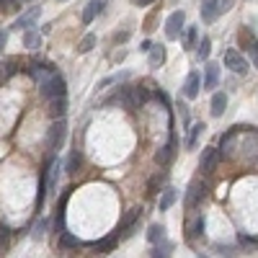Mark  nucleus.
I'll list each match as a JSON object with an SVG mask.
<instances>
[{
    "instance_id": "obj_1",
    "label": "nucleus",
    "mask_w": 258,
    "mask_h": 258,
    "mask_svg": "<svg viewBox=\"0 0 258 258\" xmlns=\"http://www.w3.org/2000/svg\"><path fill=\"white\" fill-rule=\"evenodd\" d=\"M41 88V96H47V98H62L64 93H68V83H64V75L62 73H52L44 83L39 85Z\"/></svg>"
},
{
    "instance_id": "obj_2",
    "label": "nucleus",
    "mask_w": 258,
    "mask_h": 258,
    "mask_svg": "<svg viewBox=\"0 0 258 258\" xmlns=\"http://www.w3.org/2000/svg\"><path fill=\"white\" fill-rule=\"evenodd\" d=\"M230 3H232V0H204V6H202V21L212 24V21L217 18L220 13L230 11Z\"/></svg>"
},
{
    "instance_id": "obj_3",
    "label": "nucleus",
    "mask_w": 258,
    "mask_h": 258,
    "mask_svg": "<svg viewBox=\"0 0 258 258\" xmlns=\"http://www.w3.org/2000/svg\"><path fill=\"white\" fill-rule=\"evenodd\" d=\"M238 39H240V47L248 52V57L253 59V64L258 68V39H255V34L250 31V29H240V34H238Z\"/></svg>"
},
{
    "instance_id": "obj_4",
    "label": "nucleus",
    "mask_w": 258,
    "mask_h": 258,
    "mask_svg": "<svg viewBox=\"0 0 258 258\" xmlns=\"http://www.w3.org/2000/svg\"><path fill=\"white\" fill-rule=\"evenodd\" d=\"M225 68H230L232 73H238V75H245V73H248V62H245L243 52L227 49V52H225Z\"/></svg>"
},
{
    "instance_id": "obj_5",
    "label": "nucleus",
    "mask_w": 258,
    "mask_h": 258,
    "mask_svg": "<svg viewBox=\"0 0 258 258\" xmlns=\"http://www.w3.org/2000/svg\"><path fill=\"white\" fill-rule=\"evenodd\" d=\"M64 135H68V124H64V119H57V121L49 126V137H47L49 150H59L62 142H64Z\"/></svg>"
},
{
    "instance_id": "obj_6",
    "label": "nucleus",
    "mask_w": 258,
    "mask_h": 258,
    "mask_svg": "<svg viewBox=\"0 0 258 258\" xmlns=\"http://www.w3.org/2000/svg\"><path fill=\"white\" fill-rule=\"evenodd\" d=\"M183 24H186L183 11L170 13V16H168V21H165V36H168V39H178V36H181V31H183Z\"/></svg>"
},
{
    "instance_id": "obj_7",
    "label": "nucleus",
    "mask_w": 258,
    "mask_h": 258,
    "mask_svg": "<svg viewBox=\"0 0 258 258\" xmlns=\"http://www.w3.org/2000/svg\"><path fill=\"white\" fill-rule=\"evenodd\" d=\"M39 16H41V8L39 6H34L29 13H24V16H18L16 21H13V29H18V31H29L31 26H36V21H39Z\"/></svg>"
},
{
    "instance_id": "obj_8",
    "label": "nucleus",
    "mask_w": 258,
    "mask_h": 258,
    "mask_svg": "<svg viewBox=\"0 0 258 258\" xmlns=\"http://www.w3.org/2000/svg\"><path fill=\"white\" fill-rule=\"evenodd\" d=\"M199 93H202V75L197 70H191L188 78H186V83H183V96L191 101V98H197Z\"/></svg>"
},
{
    "instance_id": "obj_9",
    "label": "nucleus",
    "mask_w": 258,
    "mask_h": 258,
    "mask_svg": "<svg viewBox=\"0 0 258 258\" xmlns=\"http://www.w3.org/2000/svg\"><path fill=\"white\" fill-rule=\"evenodd\" d=\"M217 83H220V64L217 62H207V68H204V91H212V88H217Z\"/></svg>"
},
{
    "instance_id": "obj_10",
    "label": "nucleus",
    "mask_w": 258,
    "mask_h": 258,
    "mask_svg": "<svg viewBox=\"0 0 258 258\" xmlns=\"http://www.w3.org/2000/svg\"><path fill=\"white\" fill-rule=\"evenodd\" d=\"M52 73H54V64H49V62H34L31 68H29V75H31V78H34L39 85L44 83V80H47Z\"/></svg>"
},
{
    "instance_id": "obj_11",
    "label": "nucleus",
    "mask_w": 258,
    "mask_h": 258,
    "mask_svg": "<svg viewBox=\"0 0 258 258\" xmlns=\"http://www.w3.org/2000/svg\"><path fill=\"white\" fill-rule=\"evenodd\" d=\"M217 163H220V150L217 147L202 150V170H204V173H212V170L217 168Z\"/></svg>"
},
{
    "instance_id": "obj_12",
    "label": "nucleus",
    "mask_w": 258,
    "mask_h": 258,
    "mask_svg": "<svg viewBox=\"0 0 258 258\" xmlns=\"http://www.w3.org/2000/svg\"><path fill=\"white\" fill-rule=\"evenodd\" d=\"M103 8H106V0H91V3L85 6V11H83V24L88 26L98 13H103Z\"/></svg>"
},
{
    "instance_id": "obj_13",
    "label": "nucleus",
    "mask_w": 258,
    "mask_h": 258,
    "mask_svg": "<svg viewBox=\"0 0 258 258\" xmlns=\"http://www.w3.org/2000/svg\"><path fill=\"white\" fill-rule=\"evenodd\" d=\"M204 191H207V188H204V186H202L199 181H194V183L188 186V197H186V207H188V209H194V207H197V204H199V199H204Z\"/></svg>"
},
{
    "instance_id": "obj_14",
    "label": "nucleus",
    "mask_w": 258,
    "mask_h": 258,
    "mask_svg": "<svg viewBox=\"0 0 258 258\" xmlns=\"http://www.w3.org/2000/svg\"><path fill=\"white\" fill-rule=\"evenodd\" d=\"M173 255V243L170 240H160V243H155L153 245V250H150V258H170Z\"/></svg>"
},
{
    "instance_id": "obj_15",
    "label": "nucleus",
    "mask_w": 258,
    "mask_h": 258,
    "mask_svg": "<svg viewBox=\"0 0 258 258\" xmlns=\"http://www.w3.org/2000/svg\"><path fill=\"white\" fill-rule=\"evenodd\" d=\"M204 121H197V124H191V132H188V140H186V147L188 150H197V145H199V140H202V135H204Z\"/></svg>"
},
{
    "instance_id": "obj_16",
    "label": "nucleus",
    "mask_w": 258,
    "mask_h": 258,
    "mask_svg": "<svg viewBox=\"0 0 258 258\" xmlns=\"http://www.w3.org/2000/svg\"><path fill=\"white\" fill-rule=\"evenodd\" d=\"M176 199H178V191L173 188V186H168L163 194H160V202H158V207H160V212H168L170 207L176 204Z\"/></svg>"
},
{
    "instance_id": "obj_17",
    "label": "nucleus",
    "mask_w": 258,
    "mask_h": 258,
    "mask_svg": "<svg viewBox=\"0 0 258 258\" xmlns=\"http://www.w3.org/2000/svg\"><path fill=\"white\" fill-rule=\"evenodd\" d=\"M173 147H176V135L170 137V142H168V145H165V147L160 150V153L155 155V160H158L160 165H168V163H170V158H173V153H176Z\"/></svg>"
},
{
    "instance_id": "obj_18",
    "label": "nucleus",
    "mask_w": 258,
    "mask_h": 258,
    "mask_svg": "<svg viewBox=\"0 0 258 258\" xmlns=\"http://www.w3.org/2000/svg\"><path fill=\"white\" fill-rule=\"evenodd\" d=\"M227 109V96L225 93H214L212 96V116H222Z\"/></svg>"
},
{
    "instance_id": "obj_19",
    "label": "nucleus",
    "mask_w": 258,
    "mask_h": 258,
    "mask_svg": "<svg viewBox=\"0 0 258 258\" xmlns=\"http://www.w3.org/2000/svg\"><path fill=\"white\" fill-rule=\"evenodd\" d=\"M116 240H119V232H114V235H109V238H106V240H101V243H93V250L96 253H109L114 245H116Z\"/></svg>"
},
{
    "instance_id": "obj_20",
    "label": "nucleus",
    "mask_w": 258,
    "mask_h": 258,
    "mask_svg": "<svg viewBox=\"0 0 258 258\" xmlns=\"http://www.w3.org/2000/svg\"><path fill=\"white\" fill-rule=\"evenodd\" d=\"M24 47H26V49H39V47H41V36L36 34V29L24 31Z\"/></svg>"
},
{
    "instance_id": "obj_21",
    "label": "nucleus",
    "mask_w": 258,
    "mask_h": 258,
    "mask_svg": "<svg viewBox=\"0 0 258 258\" xmlns=\"http://www.w3.org/2000/svg\"><path fill=\"white\" fill-rule=\"evenodd\" d=\"M44 197H47V170H41V181L36 191V212H41V207H44Z\"/></svg>"
},
{
    "instance_id": "obj_22",
    "label": "nucleus",
    "mask_w": 258,
    "mask_h": 258,
    "mask_svg": "<svg viewBox=\"0 0 258 258\" xmlns=\"http://www.w3.org/2000/svg\"><path fill=\"white\" fill-rule=\"evenodd\" d=\"M49 111H52L54 119H62L64 111H68V98H64V96H62V98H52V109H49Z\"/></svg>"
},
{
    "instance_id": "obj_23",
    "label": "nucleus",
    "mask_w": 258,
    "mask_h": 258,
    "mask_svg": "<svg viewBox=\"0 0 258 258\" xmlns=\"http://www.w3.org/2000/svg\"><path fill=\"white\" fill-rule=\"evenodd\" d=\"M163 238H165V227H163V225H150V227H147V240L153 243V245L160 243Z\"/></svg>"
},
{
    "instance_id": "obj_24",
    "label": "nucleus",
    "mask_w": 258,
    "mask_h": 258,
    "mask_svg": "<svg viewBox=\"0 0 258 258\" xmlns=\"http://www.w3.org/2000/svg\"><path fill=\"white\" fill-rule=\"evenodd\" d=\"M96 41H98V39H96V34H85V36H83V41L78 44V52H80V54H88V52L96 47Z\"/></svg>"
},
{
    "instance_id": "obj_25",
    "label": "nucleus",
    "mask_w": 258,
    "mask_h": 258,
    "mask_svg": "<svg viewBox=\"0 0 258 258\" xmlns=\"http://www.w3.org/2000/svg\"><path fill=\"white\" fill-rule=\"evenodd\" d=\"M163 62H165V49L153 44V49H150V64H153V68H160Z\"/></svg>"
},
{
    "instance_id": "obj_26",
    "label": "nucleus",
    "mask_w": 258,
    "mask_h": 258,
    "mask_svg": "<svg viewBox=\"0 0 258 258\" xmlns=\"http://www.w3.org/2000/svg\"><path fill=\"white\" fill-rule=\"evenodd\" d=\"M209 52H212V41H209V36H204L199 44H197V54H199V59H209Z\"/></svg>"
},
{
    "instance_id": "obj_27",
    "label": "nucleus",
    "mask_w": 258,
    "mask_h": 258,
    "mask_svg": "<svg viewBox=\"0 0 258 258\" xmlns=\"http://www.w3.org/2000/svg\"><path fill=\"white\" fill-rule=\"evenodd\" d=\"M59 245L62 248H78L80 240L75 238V235H70V232H59Z\"/></svg>"
},
{
    "instance_id": "obj_28",
    "label": "nucleus",
    "mask_w": 258,
    "mask_h": 258,
    "mask_svg": "<svg viewBox=\"0 0 258 258\" xmlns=\"http://www.w3.org/2000/svg\"><path fill=\"white\" fill-rule=\"evenodd\" d=\"M197 36H199L197 26H191V29H188V34H186V49H191V47H197Z\"/></svg>"
},
{
    "instance_id": "obj_29",
    "label": "nucleus",
    "mask_w": 258,
    "mask_h": 258,
    "mask_svg": "<svg viewBox=\"0 0 258 258\" xmlns=\"http://www.w3.org/2000/svg\"><path fill=\"white\" fill-rule=\"evenodd\" d=\"M78 165H80V153L75 150V153L70 155V163H68V173H75V170H78Z\"/></svg>"
},
{
    "instance_id": "obj_30",
    "label": "nucleus",
    "mask_w": 258,
    "mask_h": 258,
    "mask_svg": "<svg viewBox=\"0 0 258 258\" xmlns=\"http://www.w3.org/2000/svg\"><path fill=\"white\" fill-rule=\"evenodd\" d=\"M44 230H47V222L41 220V222L36 225V230H34V240H41V238H44Z\"/></svg>"
},
{
    "instance_id": "obj_31",
    "label": "nucleus",
    "mask_w": 258,
    "mask_h": 258,
    "mask_svg": "<svg viewBox=\"0 0 258 258\" xmlns=\"http://www.w3.org/2000/svg\"><path fill=\"white\" fill-rule=\"evenodd\" d=\"M204 225H207V217H204V214H199V217H197V227H194V230H197V235L204 232Z\"/></svg>"
},
{
    "instance_id": "obj_32",
    "label": "nucleus",
    "mask_w": 258,
    "mask_h": 258,
    "mask_svg": "<svg viewBox=\"0 0 258 258\" xmlns=\"http://www.w3.org/2000/svg\"><path fill=\"white\" fill-rule=\"evenodd\" d=\"M6 41H8V31H3V29H0V52L6 49Z\"/></svg>"
},
{
    "instance_id": "obj_33",
    "label": "nucleus",
    "mask_w": 258,
    "mask_h": 258,
    "mask_svg": "<svg viewBox=\"0 0 258 258\" xmlns=\"http://www.w3.org/2000/svg\"><path fill=\"white\" fill-rule=\"evenodd\" d=\"M140 49H142V52H150V49H153V41H142Z\"/></svg>"
},
{
    "instance_id": "obj_34",
    "label": "nucleus",
    "mask_w": 258,
    "mask_h": 258,
    "mask_svg": "<svg viewBox=\"0 0 258 258\" xmlns=\"http://www.w3.org/2000/svg\"><path fill=\"white\" fill-rule=\"evenodd\" d=\"M181 119H183V124H188V111H186V106H181Z\"/></svg>"
},
{
    "instance_id": "obj_35",
    "label": "nucleus",
    "mask_w": 258,
    "mask_h": 258,
    "mask_svg": "<svg viewBox=\"0 0 258 258\" xmlns=\"http://www.w3.org/2000/svg\"><path fill=\"white\" fill-rule=\"evenodd\" d=\"M153 0H135V6H150Z\"/></svg>"
}]
</instances>
